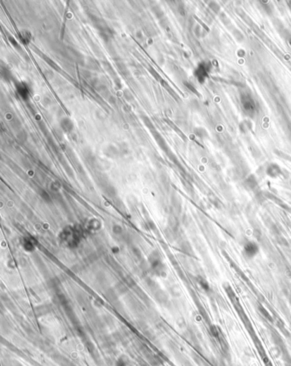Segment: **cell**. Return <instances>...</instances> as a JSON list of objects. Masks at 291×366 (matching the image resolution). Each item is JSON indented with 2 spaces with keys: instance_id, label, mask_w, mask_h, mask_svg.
Listing matches in <instances>:
<instances>
[{
  "instance_id": "cell-1",
  "label": "cell",
  "mask_w": 291,
  "mask_h": 366,
  "mask_svg": "<svg viewBox=\"0 0 291 366\" xmlns=\"http://www.w3.org/2000/svg\"><path fill=\"white\" fill-rule=\"evenodd\" d=\"M259 247L255 243L249 242L247 245L244 246V253L248 257H254V256L257 255Z\"/></svg>"
}]
</instances>
